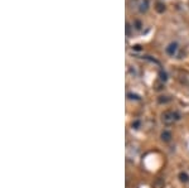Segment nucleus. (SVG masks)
Returning <instances> with one entry per match:
<instances>
[{"instance_id":"20e7f679","label":"nucleus","mask_w":189,"mask_h":188,"mask_svg":"<svg viewBox=\"0 0 189 188\" xmlns=\"http://www.w3.org/2000/svg\"><path fill=\"white\" fill-rule=\"evenodd\" d=\"M161 139L164 141H170V140H172V133L168 131V130H164L163 133H161Z\"/></svg>"},{"instance_id":"39448f33","label":"nucleus","mask_w":189,"mask_h":188,"mask_svg":"<svg viewBox=\"0 0 189 188\" xmlns=\"http://www.w3.org/2000/svg\"><path fill=\"white\" fill-rule=\"evenodd\" d=\"M180 179H182L183 182H187V181H188V176H187L185 173H182V174H180Z\"/></svg>"},{"instance_id":"f03ea898","label":"nucleus","mask_w":189,"mask_h":188,"mask_svg":"<svg viewBox=\"0 0 189 188\" xmlns=\"http://www.w3.org/2000/svg\"><path fill=\"white\" fill-rule=\"evenodd\" d=\"M177 51H178V44H177L175 42L170 43V44L166 47V53H168L169 56H174V54L177 53Z\"/></svg>"},{"instance_id":"7ed1b4c3","label":"nucleus","mask_w":189,"mask_h":188,"mask_svg":"<svg viewBox=\"0 0 189 188\" xmlns=\"http://www.w3.org/2000/svg\"><path fill=\"white\" fill-rule=\"evenodd\" d=\"M147 9H149V0H143L141 4H140V7H139L140 13H146Z\"/></svg>"},{"instance_id":"0eeeda50","label":"nucleus","mask_w":189,"mask_h":188,"mask_svg":"<svg viewBox=\"0 0 189 188\" xmlns=\"http://www.w3.org/2000/svg\"><path fill=\"white\" fill-rule=\"evenodd\" d=\"M126 33H127V35H130V24L129 23L126 24Z\"/></svg>"},{"instance_id":"f257e3e1","label":"nucleus","mask_w":189,"mask_h":188,"mask_svg":"<svg viewBox=\"0 0 189 188\" xmlns=\"http://www.w3.org/2000/svg\"><path fill=\"white\" fill-rule=\"evenodd\" d=\"M179 119V114L178 112H175V111H165L164 114L161 115V120H163V123L165 124V125H172V124H174L177 120Z\"/></svg>"},{"instance_id":"6e6552de","label":"nucleus","mask_w":189,"mask_h":188,"mask_svg":"<svg viewBox=\"0 0 189 188\" xmlns=\"http://www.w3.org/2000/svg\"><path fill=\"white\" fill-rule=\"evenodd\" d=\"M135 25H136V27H135L136 29H141V24H140V22H136Z\"/></svg>"},{"instance_id":"423d86ee","label":"nucleus","mask_w":189,"mask_h":188,"mask_svg":"<svg viewBox=\"0 0 189 188\" xmlns=\"http://www.w3.org/2000/svg\"><path fill=\"white\" fill-rule=\"evenodd\" d=\"M156 10H158V11H163V10H164V8H163V4H158V8H156Z\"/></svg>"}]
</instances>
